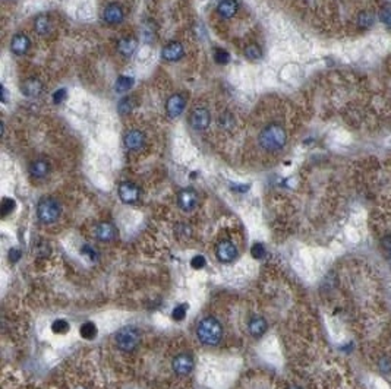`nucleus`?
Returning a JSON list of instances; mask_svg holds the SVG:
<instances>
[{
    "mask_svg": "<svg viewBox=\"0 0 391 389\" xmlns=\"http://www.w3.org/2000/svg\"><path fill=\"white\" fill-rule=\"evenodd\" d=\"M258 141H259V145L264 148L265 151L275 152V151H280L285 148L286 142H287V133L283 126L271 123L261 130Z\"/></svg>",
    "mask_w": 391,
    "mask_h": 389,
    "instance_id": "f257e3e1",
    "label": "nucleus"
},
{
    "mask_svg": "<svg viewBox=\"0 0 391 389\" xmlns=\"http://www.w3.org/2000/svg\"><path fill=\"white\" fill-rule=\"evenodd\" d=\"M197 335H198L202 344H205V346H217L222 341L223 337L222 324L215 317H212V316L204 317L201 322L198 324Z\"/></svg>",
    "mask_w": 391,
    "mask_h": 389,
    "instance_id": "f03ea898",
    "label": "nucleus"
},
{
    "mask_svg": "<svg viewBox=\"0 0 391 389\" xmlns=\"http://www.w3.org/2000/svg\"><path fill=\"white\" fill-rule=\"evenodd\" d=\"M60 212H62V208H60V203L57 202L53 198H42L38 202V207H37V215H38V220L41 221L42 224H53L57 221V218L60 217Z\"/></svg>",
    "mask_w": 391,
    "mask_h": 389,
    "instance_id": "7ed1b4c3",
    "label": "nucleus"
},
{
    "mask_svg": "<svg viewBox=\"0 0 391 389\" xmlns=\"http://www.w3.org/2000/svg\"><path fill=\"white\" fill-rule=\"evenodd\" d=\"M115 341H116L117 347L122 351H132L139 344L141 335H139L137 328L126 326V328H122L117 331L116 335H115Z\"/></svg>",
    "mask_w": 391,
    "mask_h": 389,
    "instance_id": "20e7f679",
    "label": "nucleus"
},
{
    "mask_svg": "<svg viewBox=\"0 0 391 389\" xmlns=\"http://www.w3.org/2000/svg\"><path fill=\"white\" fill-rule=\"evenodd\" d=\"M210 122H211V116H210V111L204 107H200V108H195L189 116V123L193 130H198V132H202L205 130L207 127L210 126Z\"/></svg>",
    "mask_w": 391,
    "mask_h": 389,
    "instance_id": "39448f33",
    "label": "nucleus"
},
{
    "mask_svg": "<svg viewBox=\"0 0 391 389\" xmlns=\"http://www.w3.org/2000/svg\"><path fill=\"white\" fill-rule=\"evenodd\" d=\"M215 256L220 262L230 263L237 258V247L230 240H223L215 249Z\"/></svg>",
    "mask_w": 391,
    "mask_h": 389,
    "instance_id": "423d86ee",
    "label": "nucleus"
},
{
    "mask_svg": "<svg viewBox=\"0 0 391 389\" xmlns=\"http://www.w3.org/2000/svg\"><path fill=\"white\" fill-rule=\"evenodd\" d=\"M141 196V190L135 183L123 181L119 186V198L123 203H137Z\"/></svg>",
    "mask_w": 391,
    "mask_h": 389,
    "instance_id": "0eeeda50",
    "label": "nucleus"
},
{
    "mask_svg": "<svg viewBox=\"0 0 391 389\" xmlns=\"http://www.w3.org/2000/svg\"><path fill=\"white\" fill-rule=\"evenodd\" d=\"M198 199H200L198 193L190 188L180 190L179 195H178V203H179L180 210H183L185 212L195 210L197 205H198Z\"/></svg>",
    "mask_w": 391,
    "mask_h": 389,
    "instance_id": "6e6552de",
    "label": "nucleus"
},
{
    "mask_svg": "<svg viewBox=\"0 0 391 389\" xmlns=\"http://www.w3.org/2000/svg\"><path fill=\"white\" fill-rule=\"evenodd\" d=\"M171 366H173L175 373H178L179 376H186V375H189L190 372H192V369H193V358L189 354H186V353H182V354L173 358Z\"/></svg>",
    "mask_w": 391,
    "mask_h": 389,
    "instance_id": "1a4fd4ad",
    "label": "nucleus"
},
{
    "mask_svg": "<svg viewBox=\"0 0 391 389\" xmlns=\"http://www.w3.org/2000/svg\"><path fill=\"white\" fill-rule=\"evenodd\" d=\"M103 19L108 25H117L125 19V11L120 5L117 3H110L107 5L103 11Z\"/></svg>",
    "mask_w": 391,
    "mask_h": 389,
    "instance_id": "9d476101",
    "label": "nucleus"
},
{
    "mask_svg": "<svg viewBox=\"0 0 391 389\" xmlns=\"http://www.w3.org/2000/svg\"><path fill=\"white\" fill-rule=\"evenodd\" d=\"M123 144H125V147L129 151H141L144 148V145H145V135L141 130L132 129V130H129V132L125 133Z\"/></svg>",
    "mask_w": 391,
    "mask_h": 389,
    "instance_id": "9b49d317",
    "label": "nucleus"
},
{
    "mask_svg": "<svg viewBox=\"0 0 391 389\" xmlns=\"http://www.w3.org/2000/svg\"><path fill=\"white\" fill-rule=\"evenodd\" d=\"M186 107V97L183 94H173L166 103V111L170 117H179Z\"/></svg>",
    "mask_w": 391,
    "mask_h": 389,
    "instance_id": "f8f14e48",
    "label": "nucleus"
},
{
    "mask_svg": "<svg viewBox=\"0 0 391 389\" xmlns=\"http://www.w3.org/2000/svg\"><path fill=\"white\" fill-rule=\"evenodd\" d=\"M185 56V49L183 45L178 41H170L164 45L163 52H161V57L167 62H178L182 57Z\"/></svg>",
    "mask_w": 391,
    "mask_h": 389,
    "instance_id": "ddd939ff",
    "label": "nucleus"
},
{
    "mask_svg": "<svg viewBox=\"0 0 391 389\" xmlns=\"http://www.w3.org/2000/svg\"><path fill=\"white\" fill-rule=\"evenodd\" d=\"M30 47H31V41H30L28 35H25V34H22V32L13 35V38H12L11 41V50L13 54H16V56H24L25 53L30 50Z\"/></svg>",
    "mask_w": 391,
    "mask_h": 389,
    "instance_id": "4468645a",
    "label": "nucleus"
},
{
    "mask_svg": "<svg viewBox=\"0 0 391 389\" xmlns=\"http://www.w3.org/2000/svg\"><path fill=\"white\" fill-rule=\"evenodd\" d=\"M22 94L28 98H37L40 97L42 93V84L40 79L37 78H28L24 81V84L21 85Z\"/></svg>",
    "mask_w": 391,
    "mask_h": 389,
    "instance_id": "2eb2a0df",
    "label": "nucleus"
},
{
    "mask_svg": "<svg viewBox=\"0 0 391 389\" xmlns=\"http://www.w3.org/2000/svg\"><path fill=\"white\" fill-rule=\"evenodd\" d=\"M95 236L100 242H112L117 237V230L110 222H101L95 228Z\"/></svg>",
    "mask_w": 391,
    "mask_h": 389,
    "instance_id": "dca6fc26",
    "label": "nucleus"
},
{
    "mask_svg": "<svg viewBox=\"0 0 391 389\" xmlns=\"http://www.w3.org/2000/svg\"><path fill=\"white\" fill-rule=\"evenodd\" d=\"M239 9V3L237 0H222L217 5V13L224 18V19H230L236 15V12Z\"/></svg>",
    "mask_w": 391,
    "mask_h": 389,
    "instance_id": "f3484780",
    "label": "nucleus"
},
{
    "mask_svg": "<svg viewBox=\"0 0 391 389\" xmlns=\"http://www.w3.org/2000/svg\"><path fill=\"white\" fill-rule=\"evenodd\" d=\"M50 173V164L46 159H34L30 164V174L35 179H44Z\"/></svg>",
    "mask_w": 391,
    "mask_h": 389,
    "instance_id": "a211bd4d",
    "label": "nucleus"
},
{
    "mask_svg": "<svg viewBox=\"0 0 391 389\" xmlns=\"http://www.w3.org/2000/svg\"><path fill=\"white\" fill-rule=\"evenodd\" d=\"M267 326L268 325H267V321H265L264 317H261V316H254V317L249 321V324H248V329H249V334H251L252 337L259 338L265 334Z\"/></svg>",
    "mask_w": 391,
    "mask_h": 389,
    "instance_id": "6ab92c4d",
    "label": "nucleus"
},
{
    "mask_svg": "<svg viewBox=\"0 0 391 389\" xmlns=\"http://www.w3.org/2000/svg\"><path fill=\"white\" fill-rule=\"evenodd\" d=\"M138 49V40L134 37H126L122 38L120 41L117 42V52L120 53L125 57H131L134 53L137 52Z\"/></svg>",
    "mask_w": 391,
    "mask_h": 389,
    "instance_id": "aec40b11",
    "label": "nucleus"
},
{
    "mask_svg": "<svg viewBox=\"0 0 391 389\" xmlns=\"http://www.w3.org/2000/svg\"><path fill=\"white\" fill-rule=\"evenodd\" d=\"M34 28L40 35H47L52 31V19L46 15H38L34 21Z\"/></svg>",
    "mask_w": 391,
    "mask_h": 389,
    "instance_id": "412c9836",
    "label": "nucleus"
},
{
    "mask_svg": "<svg viewBox=\"0 0 391 389\" xmlns=\"http://www.w3.org/2000/svg\"><path fill=\"white\" fill-rule=\"evenodd\" d=\"M375 22V15L371 11H362L358 15L356 18V24H358V28L365 31V30H370L371 27L374 25Z\"/></svg>",
    "mask_w": 391,
    "mask_h": 389,
    "instance_id": "4be33fe9",
    "label": "nucleus"
},
{
    "mask_svg": "<svg viewBox=\"0 0 391 389\" xmlns=\"http://www.w3.org/2000/svg\"><path fill=\"white\" fill-rule=\"evenodd\" d=\"M134 86V78L131 76H119L115 84V89L119 94H123V93H127L131 88Z\"/></svg>",
    "mask_w": 391,
    "mask_h": 389,
    "instance_id": "5701e85b",
    "label": "nucleus"
},
{
    "mask_svg": "<svg viewBox=\"0 0 391 389\" xmlns=\"http://www.w3.org/2000/svg\"><path fill=\"white\" fill-rule=\"evenodd\" d=\"M135 107V100L132 97H125L123 100H120V103L117 105V110L122 116H127Z\"/></svg>",
    "mask_w": 391,
    "mask_h": 389,
    "instance_id": "b1692460",
    "label": "nucleus"
},
{
    "mask_svg": "<svg viewBox=\"0 0 391 389\" xmlns=\"http://www.w3.org/2000/svg\"><path fill=\"white\" fill-rule=\"evenodd\" d=\"M79 334L85 339H94L97 337V326L93 322H85L79 328Z\"/></svg>",
    "mask_w": 391,
    "mask_h": 389,
    "instance_id": "393cba45",
    "label": "nucleus"
},
{
    "mask_svg": "<svg viewBox=\"0 0 391 389\" xmlns=\"http://www.w3.org/2000/svg\"><path fill=\"white\" fill-rule=\"evenodd\" d=\"M142 37L147 42L154 41L156 38V25H154V21H148L144 24L142 27Z\"/></svg>",
    "mask_w": 391,
    "mask_h": 389,
    "instance_id": "a878e982",
    "label": "nucleus"
},
{
    "mask_svg": "<svg viewBox=\"0 0 391 389\" xmlns=\"http://www.w3.org/2000/svg\"><path fill=\"white\" fill-rule=\"evenodd\" d=\"M245 56H246L248 59H251V60H258V59H261V56H263V50H261V47L256 45V44H249V45L245 49Z\"/></svg>",
    "mask_w": 391,
    "mask_h": 389,
    "instance_id": "bb28decb",
    "label": "nucleus"
},
{
    "mask_svg": "<svg viewBox=\"0 0 391 389\" xmlns=\"http://www.w3.org/2000/svg\"><path fill=\"white\" fill-rule=\"evenodd\" d=\"M52 331L54 334H66L69 331V324L64 319H57L52 324Z\"/></svg>",
    "mask_w": 391,
    "mask_h": 389,
    "instance_id": "cd10ccee",
    "label": "nucleus"
},
{
    "mask_svg": "<svg viewBox=\"0 0 391 389\" xmlns=\"http://www.w3.org/2000/svg\"><path fill=\"white\" fill-rule=\"evenodd\" d=\"M15 207H16L15 200L11 199V198H5L3 202H2V208H0V211H2V215H3V217H8L9 214L13 212Z\"/></svg>",
    "mask_w": 391,
    "mask_h": 389,
    "instance_id": "c85d7f7f",
    "label": "nucleus"
},
{
    "mask_svg": "<svg viewBox=\"0 0 391 389\" xmlns=\"http://www.w3.org/2000/svg\"><path fill=\"white\" fill-rule=\"evenodd\" d=\"M214 59H215L217 63L226 64L229 62V59H230V54L226 52V50H223V49H215V52H214Z\"/></svg>",
    "mask_w": 391,
    "mask_h": 389,
    "instance_id": "c756f323",
    "label": "nucleus"
},
{
    "mask_svg": "<svg viewBox=\"0 0 391 389\" xmlns=\"http://www.w3.org/2000/svg\"><path fill=\"white\" fill-rule=\"evenodd\" d=\"M186 312H188V305H180L178 307H175L171 316H173L175 321H183L185 316H186Z\"/></svg>",
    "mask_w": 391,
    "mask_h": 389,
    "instance_id": "7c9ffc66",
    "label": "nucleus"
},
{
    "mask_svg": "<svg viewBox=\"0 0 391 389\" xmlns=\"http://www.w3.org/2000/svg\"><path fill=\"white\" fill-rule=\"evenodd\" d=\"M35 253L37 256H41V258H46L49 253H50V246L47 242H40L37 246H35Z\"/></svg>",
    "mask_w": 391,
    "mask_h": 389,
    "instance_id": "2f4dec72",
    "label": "nucleus"
},
{
    "mask_svg": "<svg viewBox=\"0 0 391 389\" xmlns=\"http://www.w3.org/2000/svg\"><path fill=\"white\" fill-rule=\"evenodd\" d=\"M251 253H252V256H254L255 259H263L265 256L264 246L261 243H255L254 246H252V249H251Z\"/></svg>",
    "mask_w": 391,
    "mask_h": 389,
    "instance_id": "473e14b6",
    "label": "nucleus"
},
{
    "mask_svg": "<svg viewBox=\"0 0 391 389\" xmlns=\"http://www.w3.org/2000/svg\"><path fill=\"white\" fill-rule=\"evenodd\" d=\"M233 123H234V120H233V117L230 115H222L220 119H219V125L220 127H224V129H229V127L233 126Z\"/></svg>",
    "mask_w": 391,
    "mask_h": 389,
    "instance_id": "72a5a7b5",
    "label": "nucleus"
},
{
    "mask_svg": "<svg viewBox=\"0 0 391 389\" xmlns=\"http://www.w3.org/2000/svg\"><path fill=\"white\" fill-rule=\"evenodd\" d=\"M81 253L85 255V256H88L90 261H97V259H98V253H97V250H94L91 246H84Z\"/></svg>",
    "mask_w": 391,
    "mask_h": 389,
    "instance_id": "f704fd0d",
    "label": "nucleus"
},
{
    "mask_svg": "<svg viewBox=\"0 0 391 389\" xmlns=\"http://www.w3.org/2000/svg\"><path fill=\"white\" fill-rule=\"evenodd\" d=\"M190 265H192L193 269H202V268L205 266V258H204L202 255H198V256H195V258L190 261Z\"/></svg>",
    "mask_w": 391,
    "mask_h": 389,
    "instance_id": "c9c22d12",
    "label": "nucleus"
},
{
    "mask_svg": "<svg viewBox=\"0 0 391 389\" xmlns=\"http://www.w3.org/2000/svg\"><path fill=\"white\" fill-rule=\"evenodd\" d=\"M380 19L385 27H388L391 30V8L390 9H384V11L381 12Z\"/></svg>",
    "mask_w": 391,
    "mask_h": 389,
    "instance_id": "e433bc0d",
    "label": "nucleus"
},
{
    "mask_svg": "<svg viewBox=\"0 0 391 389\" xmlns=\"http://www.w3.org/2000/svg\"><path fill=\"white\" fill-rule=\"evenodd\" d=\"M64 98H66V89H63V88H62V89H57L53 94L54 104H60Z\"/></svg>",
    "mask_w": 391,
    "mask_h": 389,
    "instance_id": "4c0bfd02",
    "label": "nucleus"
},
{
    "mask_svg": "<svg viewBox=\"0 0 391 389\" xmlns=\"http://www.w3.org/2000/svg\"><path fill=\"white\" fill-rule=\"evenodd\" d=\"M19 258H21V250L16 249V247L11 249V252H9V261H11V262H18Z\"/></svg>",
    "mask_w": 391,
    "mask_h": 389,
    "instance_id": "58836bf2",
    "label": "nucleus"
},
{
    "mask_svg": "<svg viewBox=\"0 0 391 389\" xmlns=\"http://www.w3.org/2000/svg\"><path fill=\"white\" fill-rule=\"evenodd\" d=\"M292 389H299V388H292Z\"/></svg>",
    "mask_w": 391,
    "mask_h": 389,
    "instance_id": "ea45409f",
    "label": "nucleus"
},
{
    "mask_svg": "<svg viewBox=\"0 0 391 389\" xmlns=\"http://www.w3.org/2000/svg\"><path fill=\"white\" fill-rule=\"evenodd\" d=\"M390 259H391V252H390Z\"/></svg>",
    "mask_w": 391,
    "mask_h": 389,
    "instance_id": "a19ab883",
    "label": "nucleus"
}]
</instances>
